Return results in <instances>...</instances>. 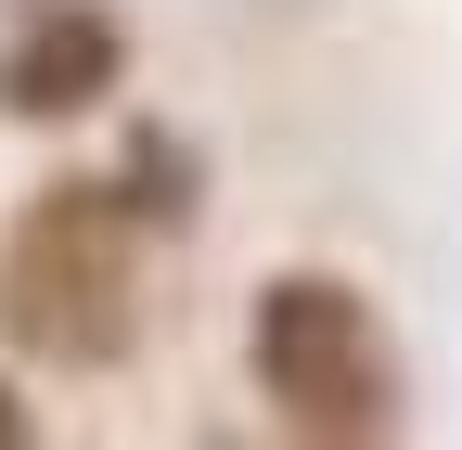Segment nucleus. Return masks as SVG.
<instances>
[{"label": "nucleus", "instance_id": "1", "mask_svg": "<svg viewBox=\"0 0 462 450\" xmlns=\"http://www.w3.org/2000/svg\"><path fill=\"white\" fill-rule=\"evenodd\" d=\"M142 245L129 181H39L0 219V348L39 373H116L142 348Z\"/></svg>", "mask_w": 462, "mask_h": 450}, {"label": "nucleus", "instance_id": "2", "mask_svg": "<svg viewBox=\"0 0 462 450\" xmlns=\"http://www.w3.org/2000/svg\"><path fill=\"white\" fill-rule=\"evenodd\" d=\"M245 361H257L270 425L309 450H385L411 425V361L346 270H270L245 309Z\"/></svg>", "mask_w": 462, "mask_h": 450}, {"label": "nucleus", "instance_id": "3", "mask_svg": "<svg viewBox=\"0 0 462 450\" xmlns=\"http://www.w3.org/2000/svg\"><path fill=\"white\" fill-rule=\"evenodd\" d=\"M129 90V26L103 0H14L0 26V117L14 129H78Z\"/></svg>", "mask_w": 462, "mask_h": 450}, {"label": "nucleus", "instance_id": "4", "mask_svg": "<svg viewBox=\"0 0 462 450\" xmlns=\"http://www.w3.org/2000/svg\"><path fill=\"white\" fill-rule=\"evenodd\" d=\"M116 181H129V206L154 219V232H180V219L206 206V167H193V142H180V129H154V117L129 129V155H116Z\"/></svg>", "mask_w": 462, "mask_h": 450}, {"label": "nucleus", "instance_id": "5", "mask_svg": "<svg viewBox=\"0 0 462 450\" xmlns=\"http://www.w3.org/2000/svg\"><path fill=\"white\" fill-rule=\"evenodd\" d=\"M26 437H39V412L14 399V373H0V450H26Z\"/></svg>", "mask_w": 462, "mask_h": 450}]
</instances>
